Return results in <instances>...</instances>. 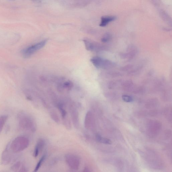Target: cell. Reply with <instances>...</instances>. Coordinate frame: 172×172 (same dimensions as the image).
I'll use <instances>...</instances> for the list:
<instances>
[{"mask_svg": "<svg viewBox=\"0 0 172 172\" xmlns=\"http://www.w3.org/2000/svg\"><path fill=\"white\" fill-rule=\"evenodd\" d=\"M19 124L21 129L24 130H32L34 123L32 120L23 112L20 113L18 116Z\"/></svg>", "mask_w": 172, "mask_h": 172, "instance_id": "cell-2", "label": "cell"}, {"mask_svg": "<svg viewBox=\"0 0 172 172\" xmlns=\"http://www.w3.org/2000/svg\"><path fill=\"white\" fill-rule=\"evenodd\" d=\"M8 119V116L7 115H3L0 116V133L3 130Z\"/></svg>", "mask_w": 172, "mask_h": 172, "instance_id": "cell-12", "label": "cell"}, {"mask_svg": "<svg viewBox=\"0 0 172 172\" xmlns=\"http://www.w3.org/2000/svg\"><path fill=\"white\" fill-rule=\"evenodd\" d=\"M96 139L98 141L105 144H112L111 141L107 138H103L99 134H97L96 136Z\"/></svg>", "mask_w": 172, "mask_h": 172, "instance_id": "cell-11", "label": "cell"}, {"mask_svg": "<svg viewBox=\"0 0 172 172\" xmlns=\"http://www.w3.org/2000/svg\"><path fill=\"white\" fill-rule=\"evenodd\" d=\"M9 146L6 148L2 154L1 163L3 165L9 164L12 160V155L10 152V146Z\"/></svg>", "mask_w": 172, "mask_h": 172, "instance_id": "cell-5", "label": "cell"}, {"mask_svg": "<svg viewBox=\"0 0 172 172\" xmlns=\"http://www.w3.org/2000/svg\"><path fill=\"white\" fill-rule=\"evenodd\" d=\"M47 42L45 40L25 49L22 51L23 56L25 58H28L34 54L37 51L44 47Z\"/></svg>", "mask_w": 172, "mask_h": 172, "instance_id": "cell-3", "label": "cell"}, {"mask_svg": "<svg viewBox=\"0 0 172 172\" xmlns=\"http://www.w3.org/2000/svg\"><path fill=\"white\" fill-rule=\"evenodd\" d=\"M122 99L123 100L126 102H131L133 101L134 99L132 97L127 95H124L122 96Z\"/></svg>", "mask_w": 172, "mask_h": 172, "instance_id": "cell-15", "label": "cell"}, {"mask_svg": "<svg viewBox=\"0 0 172 172\" xmlns=\"http://www.w3.org/2000/svg\"><path fill=\"white\" fill-rule=\"evenodd\" d=\"M44 145V142L42 140H39L36 145L35 148L34 152V157H36L38 156L40 151L43 148Z\"/></svg>", "mask_w": 172, "mask_h": 172, "instance_id": "cell-10", "label": "cell"}, {"mask_svg": "<svg viewBox=\"0 0 172 172\" xmlns=\"http://www.w3.org/2000/svg\"><path fill=\"white\" fill-rule=\"evenodd\" d=\"M117 17L114 16H103L101 18V21L99 26L101 27L106 26L110 23L114 21Z\"/></svg>", "mask_w": 172, "mask_h": 172, "instance_id": "cell-7", "label": "cell"}, {"mask_svg": "<svg viewBox=\"0 0 172 172\" xmlns=\"http://www.w3.org/2000/svg\"><path fill=\"white\" fill-rule=\"evenodd\" d=\"M66 161L69 166L74 169H77L79 166V161L77 157L73 155H69L66 156Z\"/></svg>", "mask_w": 172, "mask_h": 172, "instance_id": "cell-6", "label": "cell"}, {"mask_svg": "<svg viewBox=\"0 0 172 172\" xmlns=\"http://www.w3.org/2000/svg\"><path fill=\"white\" fill-rule=\"evenodd\" d=\"M59 108L60 111L62 116L64 118H65L66 115V112L65 110V109L63 108V107H62L61 105L59 106Z\"/></svg>", "mask_w": 172, "mask_h": 172, "instance_id": "cell-17", "label": "cell"}, {"mask_svg": "<svg viewBox=\"0 0 172 172\" xmlns=\"http://www.w3.org/2000/svg\"><path fill=\"white\" fill-rule=\"evenodd\" d=\"M111 35L109 33H106L103 36L101 39V41L103 43H106L109 41L111 38Z\"/></svg>", "mask_w": 172, "mask_h": 172, "instance_id": "cell-14", "label": "cell"}, {"mask_svg": "<svg viewBox=\"0 0 172 172\" xmlns=\"http://www.w3.org/2000/svg\"><path fill=\"white\" fill-rule=\"evenodd\" d=\"M84 42L86 49L89 51L94 50L95 49L97 48L96 44L93 43L88 39H84Z\"/></svg>", "mask_w": 172, "mask_h": 172, "instance_id": "cell-9", "label": "cell"}, {"mask_svg": "<svg viewBox=\"0 0 172 172\" xmlns=\"http://www.w3.org/2000/svg\"><path fill=\"white\" fill-rule=\"evenodd\" d=\"M11 170L14 172H25L26 168L21 162L18 161L12 166Z\"/></svg>", "mask_w": 172, "mask_h": 172, "instance_id": "cell-8", "label": "cell"}, {"mask_svg": "<svg viewBox=\"0 0 172 172\" xmlns=\"http://www.w3.org/2000/svg\"><path fill=\"white\" fill-rule=\"evenodd\" d=\"M46 155H44L42 156L41 158L40 159V160L39 161L37 165L36 166V168L34 169V171L36 172L38 171V170L41 166L42 163L43 162V161H44L45 158H46Z\"/></svg>", "mask_w": 172, "mask_h": 172, "instance_id": "cell-13", "label": "cell"}, {"mask_svg": "<svg viewBox=\"0 0 172 172\" xmlns=\"http://www.w3.org/2000/svg\"><path fill=\"white\" fill-rule=\"evenodd\" d=\"M63 86L64 88L67 89L68 90H70L73 86V84L71 82L67 81L64 84Z\"/></svg>", "mask_w": 172, "mask_h": 172, "instance_id": "cell-16", "label": "cell"}, {"mask_svg": "<svg viewBox=\"0 0 172 172\" xmlns=\"http://www.w3.org/2000/svg\"><path fill=\"white\" fill-rule=\"evenodd\" d=\"M90 61L95 67L97 68L107 69L111 67L112 64L110 61L98 57L93 58L90 60Z\"/></svg>", "mask_w": 172, "mask_h": 172, "instance_id": "cell-4", "label": "cell"}, {"mask_svg": "<svg viewBox=\"0 0 172 172\" xmlns=\"http://www.w3.org/2000/svg\"><path fill=\"white\" fill-rule=\"evenodd\" d=\"M29 142L27 138L19 136L14 139L10 145V150L14 153L22 152L28 147Z\"/></svg>", "mask_w": 172, "mask_h": 172, "instance_id": "cell-1", "label": "cell"}]
</instances>
